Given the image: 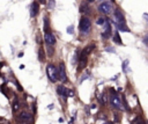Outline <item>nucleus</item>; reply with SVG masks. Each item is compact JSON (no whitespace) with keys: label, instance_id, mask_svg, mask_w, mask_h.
<instances>
[{"label":"nucleus","instance_id":"obj_1","mask_svg":"<svg viewBox=\"0 0 148 124\" xmlns=\"http://www.w3.org/2000/svg\"><path fill=\"white\" fill-rule=\"evenodd\" d=\"M46 74H47V76H49V79H50L51 82H56V81L59 79L58 70H57L56 66L52 65V64H50V65L46 66Z\"/></svg>","mask_w":148,"mask_h":124},{"label":"nucleus","instance_id":"obj_2","mask_svg":"<svg viewBox=\"0 0 148 124\" xmlns=\"http://www.w3.org/2000/svg\"><path fill=\"white\" fill-rule=\"evenodd\" d=\"M92 45H89V46H87V48H84L83 49V51H82V53H81V56H80V61H79V70H82L84 66H86V64H87V57H88V54L90 53V51L92 50Z\"/></svg>","mask_w":148,"mask_h":124},{"label":"nucleus","instance_id":"obj_3","mask_svg":"<svg viewBox=\"0 0 148 124\" xmlns=\"http://www.w3.org/2000/svg\"><path fill=\"white\" fill-rule=\"evenodd\" d=\"M79 27H80L81 32L88 34L90 31V28H91V22H90V20L88 17H82L80 20V25Z\"/></svg>","mask_w":148,"mask_h":124},{"label":"nucleus","instance_id":"obj_4","mask_svg":"<svg viewBox=\"0 0 148 124\" xmlns=\"http://www.w3.org/2000/svg\"><path fill=\"white\" fill-rule=\"evenodd\" d=\"M110 102H111V104H112L116 109H119V110L123 109V104H121V101H120V99L118 97V95L112 94L111 97H110Z\"/></svg>","mask_w":148,"mask_h":124},{"label":"nucleus","instance_id":"obj_5","mask_svg":"<svg viewBox=\"0 0 148 124\" xmlns=\"http://www.w3.org/2000/svg\"><path fill=\"white\" fill-rule=\"evenodd\" d=\"M98 10L101 12V13H103V14H110L111 12H112V7H111V5L109 3V2H102L99 6H98Z\"/></svg>","mask_w":148,"mask_h":124},{"label":"nucleus","instance_id":"obj_6","mask_svg":"<svg viewBox=\"0 0 148 124\" xmlns=\"http://www.w3.org/2000/svg\"><path fill=\"white\" fill-rule=\"evenodd\" d=\"M58 73H59V80H60L61 82H65V81L67 80V76H66V70H65L64 63H60V64H59Z\"/></svg>","mask_w":148,"mask_h":124},{"label":"nucleus","instance_id":"obj_7","mask_svg":"<svg viewBox=\"0 0 148 124\" xmlns=\"http://www.w3.org/2000/svg\"><path fill=\"white\" fill-rule=\"evenodd\" d=\"M44 41H45V43H46L47 45H54V44H56V37H54V35L51 34V32H49V31L45 32Z\"/></svg>","mask_w":148,"mask_h":124},{"label":"nucleus","instance_id":"obj_8","mask_svg":"<svg viewBox=\"0 0 148 124\" xmlns=\"http://www.w3.org/2000/svg\"><path fill=\"white\" fill-rule=\"evenodd\" d=\"M30 119H31V115L27 111H22L17 117V121L21 122V123H28Z\"/></svg>","mask_w":148,"mask_h":124},{"label":"nucleus","instance_id":"obj_9","mask_svg":"<svg viewBox=\"0 0 148 124\" xmlns=\"http://www.w3.org/2000/svg\"><path fill=\"white\" fill-rule=\"evenodd\" d=\"M114 20H116V23H125V17L121 14V12L118 9L114 10Z\"/></svg>","mask_w":148,"mask_h":124},{"label":"nucleus","instance_id":"obj_10","mask_svg":"<svg viewBox=\"0 0 148 124\" xmlns=\"http://www.w3.org/2000/svg\"><path fill=\"white\" fill-rule=\"evenodd\" d=\"M38 13V2L37 1H34L32 5H31V9H30V15L32 17H35Z\"/></svg>","mask_w":148,"mask_h":124},{"label":"nucleus","instance_id":"obj_11","mask_svg":"<svg viewBox=\"0 0 148 124\" xmlns=\"http://www.w3.org/2000/svg\"><path fill=\"white\" fill-rule=\"evenodd\" d=\"M80 12H81V13H88V12H89L88 6H87V5H81V7H80Z\"/></svg>","mask_w":148,"mask_h":124},{"label":"nucleus","instance_id":"obj_12","mask_svg":"<svg viewBox=\"0 0 148 124\" xmlns=\"http://www.w3.org/2000/svg\"><path fill=\"white\" fill-rule=\"evenodd\" d=\"M18 108H20V103L17 101H14V103H13V111L16 112L18 110Z\"/></svg>","mask_w":148,"mask_h":124},{"label":"nucleus","instance_id":"obj_13","mask_svg":"<svg viewBox=\"0 0 148 124\" xmlns=\"http://www.w3.org/2000/svg\"><path fill=\"white\" fill-rule=\"evenodd\" d=\"M113 41H114L116 43H118V44H121V41H120V37H119L118 32L114 34V36H113Z\"/></svg>","mask_w":148,"mask_h":124},{"label":"nucleus","instance_id":"obj_14","mask_svg":"<svg viewBox=\"0 0 148 124\" xmlns=\"http://www.w3.org/2000/svg\"><path fill=\"white\" fill-rule=\"evenodd\" d=\"M133 124H145V122H143L140 117H136V118L133 121Z\"/></svg>","mask_w":148,"mask_h":124},{"label":"nucleus","instance_id":"obj_15","mask_svg":"<svg viewBox=\"0 0 148 124\" xmlns=\"http://www.w3.org/2000/svg\"><path fill=\"white\" fill-rule=\"evenodd\" d=\"M44 21H45V23H44V29H45V32H47V31H49V20L45 17Z\"/></svg>","mask_w":148,"mask_h":124},{"label":"nucleus","instance_id":"obj_16","mask_svg":"<svg viewBox=\"0 0 148 124\" xmlns=\"http://www.w3.org/2000/svg\"><path fill=\"white\" fill-rule=\"evenodd\" d=\"M105 19H103V17H99V19H97V21H96V23L97 24H104L105 23Z\"/></svg>","mask_w":148,"mask_h":124},{"label":"nucleus","instance_id":"obj_17","mask_svg":"<svg viewBox=\"0 0 148 124\" xmlns=\"http://www.w3.org/2000/svg\"><path fill=\"white\" fill-rule=\"evenodd\" d=\"M44 59V52H43V49H39V60L42 61Z\"/></svg>","mask_w":148,"mask_h":124},{"label":"nucleus","instance_id":"obj_18","mask_svg":"<svg viewBox=\"0 0 148 124\" xmlns=\"http://www.w3.org/2000/svg\"><path fill=\"white\" fill-rule=\"evenodd\" d=\"M47 51H49V54H50V56L53 54V48H52V45H50V48L47 49Z\"/></svg>","mask_w":148,"mask_h":124},{"label":"nucleus","instance_id":"obj_19","mask_svg":"<svg viewBox=\"0 0 148 124\" xmlns=\"http://www.w3.org/2000/svg\"><path fill=\"white\" fill-rule=\"evenodd\" d=\"M143 42H145V43L148 45V35H147V36H145V38H143Z\"/></svg>","mask_w":148,"mask_h":124},{"label":"nucleus","instance_id":"obj_20","mask_svg":"<svg viewBox=\"0 0 148 124\" xmlns=\"http://www.w3.org/2000/svg\"><path fill=\"white\" fill-rule=\"evenodd\" d=\"M40 2H42V3H46V2H45V0H40Z\"/></svg>","mask_w":148,"mask_h":124},{"label":"nucleus","instance_id":"obj_21","mask_svg":"<svg viewBox=\"0 0 148 124\" xmlns=\"http://www.w3.org/2000/svg\"><path fill=\"white\" fill-rule=\"evenodd\" d=\"M87 1H88V2H94L95 0H87Z\"/></svg>","mask_w":148,"mask_h":124}]
</instances>
